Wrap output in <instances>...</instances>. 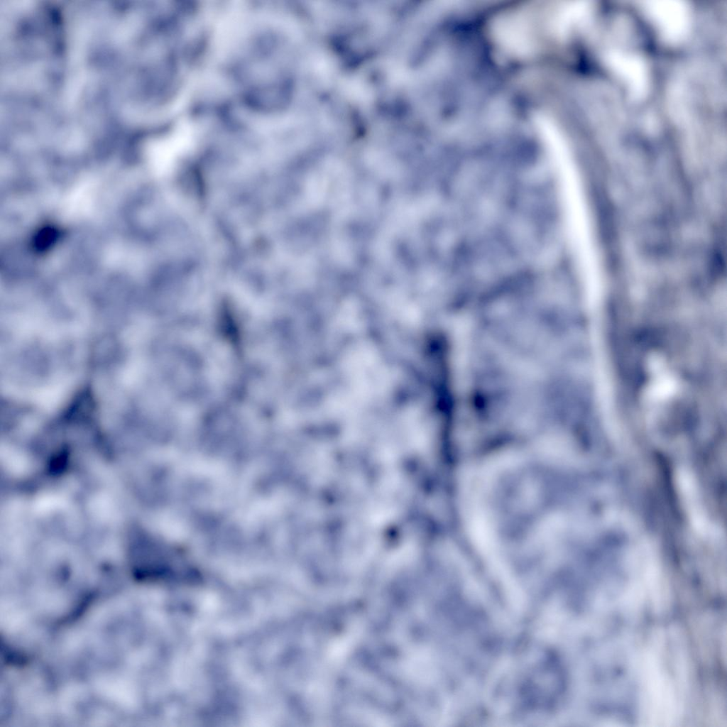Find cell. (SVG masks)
Masks as SVG:
<instances>
[{
    "label": "cell",
    "mask_w": 727,
    "mask_h": 727,
    "mask_svg": "<svg viewBox=\"0 0 727 727\" xmlns=\"http://www.w3.org/2000/svg\"><path fill=\"white\" fill-rule=\"evenodd\" d=\"M647 16L667 41L677 43L687 35L691 22L689 7L680 1H651L645 5Z\"/></svg>",
    "instance_id": "6da1fadb"
},
{
    "label": "cell",
    "mask_w": 727,
    "mask_h": 727,
    "mask_svg": "<svg viewBox=\"0 0 727 727\" xmlns=\"http://www.w3.org/2000/svg\"><path fill=\"white\" fill-rule=\"evenodd\" d=\"M605 62L633 99L645 97L649 89V72L640 56L625 50L611 49L605 55Z\"/></svg>",
    "instance_id": "7a4b0ae2"
}]
</instances>
